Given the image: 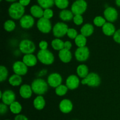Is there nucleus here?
I'll use <instances>...</instances> for the list:
<instances>
[{
    "mask_svg": "<svg viewBox=\"0 0 120 120\" xmlns=\"http://www.w3.org/2000/svg\"><path fill=\"white\" fill-rule=\"evenodd\" d=\"M5 1H8V2H15L16 0H5Z\"/></svg>",
    "mask_w": 120,
    "mask_h": 120,
    "instance_id": "nucleus-46",
    "label": "nucleus"
},
{
    "mask_svg": "<svg viewBox=\"0 0 120 120\" xmlns=\"http://www.w3.org/2000/svg\"><path fill=\"white\" fill-rule=\"evenodd\" d=\"M116 3L118 7H120V0H116Z\"/></svg>",
    "mask_w": 120,
    "mask_h": 120,
    "instance_id": "nucleus-45",
    "label": "nucleus"
},
{
    "mask_svg": "<svg viewBox=\"0 0 120 120\" xmlns=\"http://www.w3.org/2000/svg\"><path fill=\"white\" fill-rule=\"evenodd\" d=\"M106 22V19L101 16H96L93 20L94 25L97 27H101L102 28Z\"/></svg>",
    "mask_w": 120,
    "mask_h": 120,
    "instance_id": "nucleus-35",
    "label": "nucleus"
},
{
    "mask_svg": "<svg viewBox=\"0 0 120 120\" xmlns=\"http://www.w3.org/2000/svg\"><path fill=\"white\" fill-rule=\"evenodd\" d=\"M19 49L24 55L33 54L36 50V46L34 42L29 39H23L19 44Z\"/></svg>",
    "mask_w": 120,
    "mask_h": 120,
    "instance_id": "nucleus-5",
    "label": "nucleus"
},
{
    "mask_svg": "<svg viewBox=\"0 0 120 120\" xmlns=\"http://www.w3.org/2000/svg\"><path fill=\"white\" fill-rule=\"evenodd\" d=\"M58 56L61 62L64 63H69L72 59V54L70 50L65 49H63L62 50L59 51Z\"/></svg>",
    "mask_w": 120,
    "mask_h": 120,
    "instance_id": "nucleus-19",
    "label": "nucleus"
},
{
    "mask_svg": "<svg viewBox=\"0 0 120 120\" xmlns=\"http://www.w3.org/2000/svg\"><path fill=\"white\" fill-rule=\"evenodd\" d=\"M8 82L12 86L17 87L21 85L22 83V77L19 75L14 74L8 79Z\"/></svg>",
    "mask_w": 120,
    "mask_h": 120,
    "instance_id": "nucleus-26",
    "label": "nucleus"
},
{
    "mask_svg": "<svg viewBox=\"0 0 120 120\" xmlns=\"http://www.w3.org/2000/svg\"><path fill=\"white\" fill-rule=\"evenodd\" d=\"M72 48V43L70 41H67L64 42V49H67V50H70V49Z\"/></svg>",
    "mask_w": 120,
    "mask_h": 120,
    "instance_id": "nucleus-42",
    "label": "nucleus"
},
{
    "mask_svg": "<svg viewBox=\"0 0 120 120\" xmlns=\"http://www.w3.org/2000/svg\"><path fill=\"white\" fill-rule=\"evenodd\" d=\"M94 30V26L91 23H86L80 29L81 34L84 35L86 37H89L93 35Z\"/></svg>",
    "mask_w": 120,
    "mask_h": 120,
    "instance_id": "nucleus-22",
    "label": "nucleus"
},
{
    "mask_svg": "<svg viewBox=\"0 0 120 120\" xmlns=\"http://www.w3.org/2000/svg\"><path fill=\"white\" fill-rule=\"evenodd\" d=\"M55 4L57 8L63 10L68 8L69 2L68 0H55Z\"/></svg>",
    "mask_w": 120,
    "mask_h": 120,
    "instance_id": "nucleus-34",
    "label": "nucleus"
},
{
    "mask_svg": "<svg viewBox=\"0 0 120 120\" xmlns=\"http://www.w3.org/2000/svg\"><path fill=\"white\" fill-rule=\"evenodd\" d=\"M80 83V81L79 76L75 75H71L68 76L66 80V86L68 87V89L73 90L79 87Z\"/></svg>",
    "mask_w": 120,
    "mask_h": 120,
    "instance_id": "nucleus-14",
    "label": "nucleus"
},
{
    "mask_svg": "<svg viewBox=\"0 0 120 120\" xmlns=\"http://www.w3.org/2000/svg\"><path fill=\"white\" fill-rule=\"evenodd\" d=\"M38 3L43 9H48L52 7L55 4V0H37Z\"/></svg>",
    "mask_w": 120,
    "mask_h": 120,
    "instance_id": "nucleus-30",
    "label": "nucleus"
},
{
    "mask_svg": "<svg viewBox=\"0 0 120 120\" xmlns=\"http://www.w3.org/2000/svg\"><path fill=\"white\" fill-rule=\"evenodd\" d=\"M22 105L18 101H15L9 105V110L12 113L18 115L22 111Z\"/></svg>",
    "mask_w": 120,
    "mask_h": 120,
    "instance_id": "nucleus-28",
    "label": "nucleus"
},
{
    "mask_svg": "<svg viewBox=\"0 0 120 120\" xmlns=\"http://www.w3.org/2000/svg\"><path fill=\"white\" fill-rule=\"evenodd\" d=\"M30 14H31V15L33 17L40 19L43 17L44 10L39 5H34L30 7Z\"/></svg>",
    "mask_w": 120,
    "mask_h": 120,
    "instance_id": "nucleus-21",
    "label": "nucleus"
},
{
    "mask_svg": "<svg viewBox=\"0 0 120 120\" xmlns=\"http://www.w3.org/2000/svg\"><path fill=\"white\" fill-rule=\"evenodd\" d=\"M59 108L62 112L64 114H68L72 111L73 105L70 100L63 99L60 102Z\"/></svg>",
    "mask_w": 120,
    "mask_h": 120,
    "instance_id": "nucleus-16",
    "label": "nucleus"
},
{
    "mask_svg": "<svg viewBox=\"0 0 120 120\" xmlns=\"http://www.w3.org/2000/svg\"><path fill=\"white\" fill-rule=\"evenodd\" d=\"M78 35L77 30L74 28H69L67 32V36L71 39H75Z\"/></svg>",
    "mask_w": 120,
    "mask_h": 120,
    "instance_id": "nucleus-36",
    "label": "nucleus"
},
{
    "mask_svg": "<svg viewBox=\"0 0 120 120\" xmlns=\"http://www.w3.org/2000/svg\"><path fill=\"white\" fill-rule=\"evenodd\" d=\"M62 77L59 73H52L48 76L47 82L49 86L53 88H56L61 85L62 83Z\"/></svg>",
    "mask_w": 120,
    "mask_h": 120,
    "instance_id": "nucleus-11",
    "label": "nucleus"
},
{
    "mask_svg": "<svg viewBox=\"0 0 120 120\" xmlns=\"http://www.w3.org/2000/svg\"><path fill=\"white\" fill-rule=\"evenodd\" d=\"M76 72H77V76L82 79L86 77L87 75L90 73L89 68L87 66L84 64H80L79 66H78L76 69Z\"/></svg>",
    "mask_w": 120,
    "mask_h": 120,
    "instance_id": "nucleus-24",
    "label": "nucleus"
},
{
    "mask_svg": "<svg viewBox=\"0 0 120 120\" xmlns=\"http://www.w3.org/2000/svg\"><path fill=\"white\" fill-rule=\"evenodd\" d=\"M73 21L75 25L79 26L83 24L84 19H83V17L82 15H76L74 16Z\"/></svg>",
    "mask_w": 120,
    "mask_h": 120,
    "instance_id": "nucleus-37",
    "label": "nucleus"
},
{
    "mask_svg": "<svg viewBox=\"0 0 120 120\" xmlns=\"http://www.w3.org/2000/svg\"><path fill=\"white\" fill-rule=\"evenodd\" d=\"M15 28H16V24L13 20H7L4 23V28L6 31L8 32H12L15 29Z\"/></svg>",
    "mask_w": 120,
    "mask_h": 120,
    "instance_id": "nucleus-32",
    "label": "nucleus"
},
{
    "mask_svg": "<svg viewBox=\"0 0 120 120\" xmlns=\"http://www.w3.org/2000/svg\"><path fill=\"white\" fill-rule=\"evenodd\" d=\"M37 58L41 63L45 65H50L55 61L53 54L49 50H40L37 53Z\"/></svg>",
    "mask_w": 120,
    "mask_h": 120,
    "instance_id": "nucleus-3",
    "label": "nucleus"
},
{
    "mask_svg": "<svg viewBox=\"0 0 120 120\" xmlns=\"http://www.w3.org/2000/svg\"><path fill=\"white\" fill-rule=\"evenodd\" d=\"M33 105L35 109L38 110H42L45 108L46 105V101L42 96H38L35 97L33 102Z\"/></svg>",
    "mask_w": 120,
    "mask_h": 120,
    "instance_id": "nucleus-23",
    "label": "nucleus"
},
{
    "mask_svg": "<svg viewBox=\"0 0 120 120\" xmlns=\"http://www.w3.org/2000/svg\"><path fill=\"white\" fill-rule=\"evenodd\" d=\"M38 59L37 56L34 54H28L25 55L22 58V62L28 67H34L37 64Z\"/></svg>",
    "mask_w": 120,
    "mask_h": 120,
    "instance_id": "nucleus-18",
    "label": "nucleus"
},
{
    "mask_svg": "<svg viewBox=\"0 0 120 120\" xmlns=\"http://www.w3.org/2000/svg\"><path fill=\"white\" fill-rule=\"evenodd\" d=\"M76 59L78 62H84L87 60L90 56V50L87 46L77 48L75 53Z\"/></svg>",
    "mask_w": 120,
    "mask_h": 120,
    "instance_id": "nucleus-10",
    "label": "nucleus"
},
{
    "mask_svg": "<svg viewBox=\"0 0 120 120\" xmlns=\"http://www.w3.org/2000/svg\"><path fill=\"white\" fill-rule=\"evenodd\" d=\"M1 1H2V0H1Z\"/></svg>",
    "mask_w": 120,
    "mask_h": 120,
    "instance_id": "nucleus-48",
    "label": "nucleus"
},
{
    "mask_svg": "<svg viewBox=\"0 0 120 120\" xmlns=\"http://www.w3.org/2000/svg\"><path fill=\"white\" fill-rule=\"evenodd\" d=\"M0 98L2 103L7 105H10L15 101L16 95L11 90H7L4 91H0Z\"/></svg>",
    "mask_w": 120,
    "mask_h": 120,
    "instance_id": "nucleus-9",
    "label": "nucleus"
},
{
    "mask_svg": "<svg viewBox=\"0 0 120 120\" xmlns=\"http://www.w3.org/2000/svg\"><path fill=\"white\" fill-rule=\"evenodd\" d=\"M7 111H8L7 105L4 104L3 103H1L0 104V114L1 115H4L7 113Z\"/></svg>",
    "mask_w": 120,
    "mask_h": 120,
    "instance_id": "nucleus-40",
    "label": "nucleus"
},
{
    "mask_svg": "<svg viewBox=\"0 0 120 120\" xmlns=\"http://www.w3.org/2000/svg\"><path fill=\"white\" fill-rule=\"evenodd\" d=\"M113 39L116 43L120 44V29L116 30L114 35H113Z\"/></svg>",
    "mask_w": 120,
    "mask_h": 120,
    "instance_id": "nucleus-41",
    "label": "nucleus"
},
{
    "mask_svg": "<svg viewBox=\"0 0 120 120\" xmlns=\"http://www.w3.org/2000/svg\"><path fill=\"white\" fill-rule=\"evenodd\" d=\"M69 27L66 23L62 22H59L54 25L52 29L53 36L56 38H60L67 35Z\"/></svg>",
    "mask_w": 120,
    "mask_h": 120,
    "instance_id": "nucleus-6",
    "label": "nucleus"
},
{
    "mask_svg": "<svg viewBox=\"0 0 120 120\" xmlns=\"http://www.w3.org/2000/svg\"><path fill=\"white\" fill-rule=\"evenodd\" d=\"M40 50H47L48 48V43L46 41H41L39 43Z\"/></svg>",
    "mask_w": 120,
    "mask_h": 120,
    "instance_id": "nucleus-39",
    "label": "nucleus"
},
{
    "mask_svg": "<svg viewBox=\"0 0 120 120\" xmlns=\"http://www.w3.org/2000/svg\"><path fill=\"white\" fill-rule=\"evenodd\" d=\"M8 14L12 19L18 20L24 15L25 7L19 2H14L8 9Z\"/></svg>",
    "mask_w": 120,
    "mask_h": 120,
    "instance_id": "nucleus-2",
    "label": "nucleus"
},
{
    "mask_svg": "<svg viewBox=\"0 0 120 120\" xmlns=\"http://www.w3.org/2000/svg\"><path fill=\"white\" fill-rule=\"evenodd\" d=\"M75 42L77 48L84 47L87 44V38L84 35L79 34L75 39Z\"/></svg>",
    "mask_w": 120,
    "mask_h": 120,
    "instance_id": "nucleus-29",
    "label": "nucleus"
},
{
    "mask_svg": "<svg viewBox=\"0 0 120 120\" xmlns=\"http://www.w3.org/2000/svg\"><path fill=\"white\" fill-rule=\"evenodd\" d=\"M19 94L22 98L24 99H29L32 97L33 91L31 86L27 84H23L21 85L19 89Z\"/></svg>",
    "mask_w": 120,
    "mask_h": 120,
    "instance_id": "nucleus-17",
    "label": "nucleus"
},
{
    "mask_svg": "<svg viewBox=\"0 0 120 120\" xmlns=\"http://www.w3.org/2000/svg\"><path fill=\"white\" fill-rule=\"evenodd\" d=\"M8 76V70L5 66H0V82H3L7 79Z\"/></svg>",
    "mask_w": 120,
    "mask_h": 120,
    "instance_id": "nucleus-33",
    "label": "nucleus"
},
{
    "mask_svg": "<svg viewBox=\"0 0 120 120\" xmlns=\"http://www.w3.org/2000/svg\"><path fill=\"white\" fill-rule=\"evenodd\" d=\"M38 29L43 34H49L53 29L50 19L42 17L39 19L36 23Z\"/></svg>",
    "mask_w": 120,
    "mask_h": 120,
    "instance_id": "nucleus-8",
    "label": "nucleus"
},
{
    "mask_svg": "<svg viewBox=\"0 0 120 120\" xmlns=\"http://www.w3.org/2000/svg\"><path fill=\"white\" fill-rule=\"evenodd\" d=\"M14 120H29L28 118L24 115L18 114L15 117Z\"/></svg>",
    "mask_w": 120,
    "mask_h": 120,
    "instance_id": "nucleus-43",
    "label": "nucleus"
},
{
    "mask_svg": "<svg viewBox=\"0 0 120 120\" xmlns=\"http://www.w3.org/2000/svg\"><path fill=\"white\" fill-rule=\"evenodd\" d=\"M30 2V0H19V2L23 7L28 5Z\"/></svg>",
    "mask_w": 120,
    "mask_h": 120,
    "instance_id": "nucleus-44",
    "label": "nucleus"
},
{
    "mask_svg": "<svg viewBox=\"0 0 120 120\" xmlns=\"http://www.w3.org/2000/svg\"><path fill=\"white\" fill-rule=\"evenodd\" d=\"M74 14L71 11L68 9H63L59 13V18L63 21L68 22L73 19Z\"/></svg>",
    "mask_w": 120,
    "mask_h": 120,
    "instance_id": "nucleus-25",
    "label": "nucleus"
},
{
    "mask_svg": "<svg viewBox=\"0 0 120 120\" xmlns=\"http://www.w3.org/2000/svg\"><path fill=\"white\" fill-rule=\"evenodd\" d=\"M64 42L60 38H55L52 41L51 46L54 50L60 51L64 49Z\"/></svg>",
    "mask_w": 120,
    "mask_h": 120,
    "instance_id": "nucleus-27",
    "label": "nucleus"
},
{
    "mask_svg": "<svg viewBox=\"0 0 120 120\" xmlns=\"http://www.w3.org/2000/svg\"><path fill=\"white\" fill-rule=\"evenodd\" d=\"M87 8V4L85 0H76L71 7V11L75 15L84 14Z\"/></svg>",
    "mask_w": 120,
    "mask_h": 120,
    "instance_id": "nucleus-7",
    "label": "nucleus"
},
{
    "mask_svg": "<svg viewBox=\"0 0 120 120\" xmlns=\"http://www.w3.org/2000/svg\"><path fill=\"white\" fill-rule=\"evenodd\" d=\"M28 67L23 63L22 61H16L14 62L12 65V70L14 74L19 75V76H25L28 73Z\"/></svg>",
    "mask_w": 120,
    "mask_h": 120,
    "instance_id": "nucleus-12",
    "label": "nucleus"
},
{
    "mask_svg": "<svg viewBox=\"0 0 120 120\" xmlns=\"http://www.w3.org/2000/svg\"><path fill=\"white\" fill-rule=\"evenodd\" d=\"M31 87L34 93L38 96H42L48 90V82L42 78L35 79L31 83Z\"/></svg>",
    "mask_w": 120,
    "mask_h": 120,
    "instance_id": "nucleus-1",
    "label": "nucleus"
},
{
    "mask_svg": "<svg viewBox=\"0 0 120 120\" xmlns=\"http://www.w3.org/2000/svg\"><path fill=\"white\" fill-rule=\"evenodd\" d=\"M20 26L23 29H29L35 24V19L32 15H24L19 20Z\"/></svg>",
    "mask_w": 120,
    "mask_h": 120,
    "instance_id": "nucleus-15",
    "label": "nucleus"
},
{
    "mask_svg": "<svg viewBox=\"0 0 120 120\" xmlns=\"http://www.w3.org/2000/svg\"><path fill=\"white\" fill-rule=\"evenodd\" d=\"M53 16V11L52 9L50 8H48V9H45L43 12V16L45 18H46L48 19H50L52 18Z\"/></svg>",
    "mask_w": 120,
    "mask_h": 120,
    "instance_id": "nucleus-38",
    "label": "nucleus"
},
{
    "mask_svg": "<svg viewBox=\"0 0 120 120\" xmlns=\"http://www.w3.org/2000/svg\"><path fill=\"white\" fill-rule=\"evenodd\" d=\"M104 16L106 21L112 23L118 18V12L113 7H107L104 11Z\"/></svg>",
    "mask_w": 120,
    "mask_h": 120,
    "instance_id": "nucleus-13",
    "label": "nucleus"
},
{
    "mask_svg": "<svg viewBox=\"0 0 120 120\" xmlns=\"http://www.w3.org/2000/svg\"><path fill=\"white\" fill-rule=\"evenodd\" d=\"M81 83L83 85H87L91 87H96L100 84L101 78L99 75L96 73H90L86 77L82 80Z\"/></svg>",
    "mask_w": 120,
    "mask_h": 120,
    "instance_id": "nucleus-4",
    "label": "nucleus"
},
{
    "mask_svg": "<svg viewBox=\"0 0 120 120\" xmlns=\"http://www.w3.org/2000/svg\"><path fill=\"white\" fill-rule=\"evenodd\" d=\"M101 28L103 34L107 36H113L116 32V27L111 22H107Z\"/></svg>",
    "mask_w": 120,
    "mask_h": 120,
    "instance_id": "nucleus-20",
    "label": "nucleus"
},
{
    "mask_svg": "<svg viewBox=\"0 0 120 120\" xmlns=\"http://www.w3.org/2000/svg\"><path fill=\"white\" fill-rule=\"evenodd\" d=\"M68 87L66 86V84H61V85L59 86L56 88H55V93L57 96L62 97V96H64V95L66 94L68 91Z\"/></svg>",
    "mask_w": 120,
    "mask_h": 120,
    "instance_id": "nucleus-31",
    "label": "nucleus"
},
{
    "mask_svg": "<svg viewBox=\"0 0 120 120\" xmlns=\"http://www.w3.org/2000/svg\"></svg>",
    "mask_w": 120,
    "mask_h": 120,
    "instance_id": "nucleus-47",
    "label": "nucleus"
}]
</instances>
